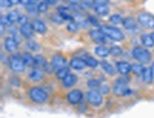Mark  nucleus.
<instances>
[{
	"label": "nucleus",
	"instance_id": "nucleus-9",
	"mask_svg": "<svg viewBox=\"0 0 154 118\" xmlns=\"http://www.w3.org/2000/svg\"><path fill=\"white\" fill-rule=\"evenodd\" d=\"M113 93L116 96H128V94H131V90L128 89V87H127V84L115 82L113 87Z\"/></svg>",
	"mask_w": 154,
	"mask_h": 118
},
{
	"label": "nucleus",
	"instance_id": "nucleus-12",
	"mask_svg": "<svg viewBox=\"0 0 154 118\" xmlns=\"http://www.w3.org/2000/svg\"><path fill=\"white\" fill-rule=\"evenodd\" d=\"M117 66V71L119 72V74L123 76H127L128 73L131 72V65L128 62H118L116 63Z\"/></svg>",
	"mask_w": 154,
	"mask_h": 118
},
{
	"label": "nucleus",
	"instance_id": "nucleus-14",
	"mask_svg": "<svg viewBox=\"0 0 154 118\" xmlns=\"http://www.w3.org/2000/svg\"><path fill=\"white\" fill-rule=\"evenodd\" d=\"M29 76L32 81H39L44 79V72L39 67L36 66L31 70Z\"/></svg>",
	"mask_w": 154,
	"mask_h": 118
},
{
	"label": "nucleus",
	"instance_id": "nucleus-41",
	"mask_svg": "<svg viewBox=\"0 0 154 118\" xmlns=\"http://www.w3.org/2000/svg\"><path fill=\"white\" fill-rule=\"evenodd\" d=\"M92 2L95 5H108L109 0H92Z\"/></svg>",
	"mask_w": 154,
	"mask_h": 118
},
{
	"label": "nucleus",
	"instance_id": "nucleus-23",
	"mask_svg": "<svg viewBox=\"0 0 154 118\" xmlns=\"http://www.w3.org/2000/svg\"><path fill=\"white\" fill-rule=\"evenodd\" d=\"M142 43L146 47H152L154 45V41L152 39V36L149 34L142 35Z\"/></svg>",
	"mask_w": 154,
	"mask_h": 118
},
{
	"label": "nucleus",
	"instance_id": "nucleus-42",
	"mask_svg": "<svg viewBox=\"0 0 154 118\" xmlns=\"http://www.w3.org/2000/svg\"><path fill=\"white\" fill-rule=\"evenodd\" d=\"M18 22L19 24H21V25H24V24L28 23V18H27V16L26 15H20L19 16V18H18Z\"/></svg>",
	"mask_w": 154,
	"mask_h": 118
},
{
	"label": "nucleus",
	"instance_id": "nucleus-1",
	"mask_svg": "<svg viewBox=\"0 0 154 118\" xmlns=\"http://www.w3.org/2000/svg\"><path fill=\"white\" fill-rule=\"evenodd\" d=\"M29 96L35 103H44L48 99V94L43 88L32 87L29 92Z\"/></svg>",
	"mask_w": 154,
	"mask_h": 118
},
{
	"label": "nucleus",
	"instance_id": "nucleus-47",
	"mask_svg": "<svg viewBox=\"0 0 154 118\" xmlns=\"http://www.w3.org/2000/svg\"><path fill=\"white\" fill-rule=\"evenodd\" d=\"M13 37L14 38V40L16 41V43H17V44L21 43V38H20V36H18V34H17V33H14Z\"/></svg>",
	"mask_w": 154,
	"mask_h": 118
},
{
	"label": "nucleus",
	"instance_id": "nucleus-22",
	"mask_svg": "<svg viewBox=\"0 0 154 118\" xmlns=\"http://www.w3.org/2000/svg\"><path fill=\"white\" fill-rule=\"evenodd\" d=\"M94 11L100 16H106L109 13V9L106 7V5H96L94 8Z\"/></svg>",
	"mask_w": 154,
	"mask_h": 118
},
{
	"label": "nucleus",
	"instance_id": "nucleus-44",
	"mask_svg": "<svg viewBox=\"0 0 154 118\" xmlns=\"http://www.w3.org/2000/svg\"><path fill=\"white\" fill-rule=\"evenodd\" d=\"M99 90H100V93H101V94H106L109 92V88L108 86H100L99 87Z\"/></svg>",
	"mask_w": 154,
	"mask_h": 118
},
{
	"label": "nucleus",
	"instance_id": "nucleus-7",
	"mask_svg": "<svg viewBox=\"0 0 154 118\" xmlns=\"http://www.w3.org/2000/svg\"><path fill=\"white\" fill-rule=\"evenodd\" d=\"M90 36L94 43L97 44H106L108 43V37L103 33L101 29H93L90 32Z\"/></svg>",
	"mask_w": 154,
	"mask_h": 118
},
{
	"label": "nucleus",
	"instance_id": "nucleus-15",
	"mask_svg": "<svg viewBox=\"0 0 154 118\" xmlns=\"http://www.w3.org/2000/svg\"><path fill=\"white\" fill-rule=\"evenodd\" d=\"M17 45H18V44L16 43V41L14 40V37H7L5 39L4 46L5 49L8 52H14L17 48Z\"/></svg>",
	"mask_w": 154,
	"mask_h": 118
},
{
	"label": "nucleus",
	"instance_id": "nucleus-38",
	"mask_svg": "<svg viewBox=\"0 0 154 118\" xmlns=\"http://www.w3.org/2000/svg\"><path fill=\"white\" fill-rule=\"evenodd\" d=\"M26 9L27 10L29 11V13H34L35 11L38 10V8H37V6H35V4L33 3H29L26 6Z\"/></svg>",
	"mask_w": 154,
	"mask_h": 118
},
{
	"label": "nucleus",
	"instance_id": "nucleus-35",
	"mask_svg": "<svg viewBox=\"0 0 154 118\" xmlns=\"http://www.w3.org/2000/svg\"><path fill=\"white\" fill-rule=\"evenodd\" d=\"M78 27H79L78 24H77L76 22H74V21H72L68 25L67 28H68V30L70 31V32H75L77 29H78Z\"/></svg>",
	"mask_w": 154,
	"mask_h": 118
},
{
	"label": "nucleus",
	"instance_id": "nucleus-13",
	"mask_svg": "<svg viewBox=\"0 0 154 118\" xmlns=\"http://www.w3.org/2000/svg\"><path fill=\"white\" fill-rule=\"evenodd\" d=\"M69 65L75 70H83L87 66V64L83 58H72L69 62Z\"/></svg>",
	"mask_w": 154,
	"mask_h": 118
},
{
	"label": "nucleus",
	"instance_id": "nucleus-19",
	"mask_svg": "<svg viewBox=\"0 0 154 118\" xmlns=\"http://www.w3.org/2000/svg\"><path fill=\"white\" fill-rule=\"evenodd\" d=\"M142 76H143V80L146 82V83H151L152 80H153V73H152V70L151 68H144V71H143V74H142Z\"/></svg>",
	"mask_w": 154,
	"mask_h": 118
},
{
	"label": "nucleus",
	"instance_id": "nucleus-29",
	"mask_svg": "<svg viewBox=\"0 0 154 118\" xmlns=\"http://www.w3.org/2000/svg\"><path fill=\"white\" fill-rule=\"evenodd\" d=\"M109 52L113 56H120L122 54V48L118 45H113L109 48Z\"/></svg>",
	"mask_w": 154,
	"mask_h": 118
},
{
	"label": "nucleus",
	"instance_id": "nucleus-25",
	"mask_svg": "<svg viewBox=\"0 0 154 118\" xmlns=\"http://www.w3.org/2000/svg\"><path fill=\"white\" fill-rule=\"evenodd\" d=\"M22 59H23V61L25 62L26 65H28V66L34 65V57H32L29 53L25 52L22 56Z\"/></svg>",
	"mask_w": 154,
	"mask_h": 118
},
{
	"label": "nucleus",
	"instance_id": "nucleus-37",
	"mask_svg": "<svg viewBox=\"0 0 154 118\" xmlns=\"http://www.w3.org/2000/svg\"><path fill=\"white\" fill-rule=\"evenodd\" d=\"M0 22H1V25H3L5 27H11V25H13V22H11L8 18V16L5 17V16L1 15V19H0Z\"/></svg>",
	"mask_w": 154,
	"mask_h": 118
},
{
	"label": "nucleus",
	"instance_id": "nucleus-51",
	"mask_svg": "<svg viewBox=\"0 0 154 118\" xmlns=\"http://www.w3.org/2000/svg\"><path fill=\"white\" fill-rule=\"evenodd\" d=\"M10 2L13 5H16V4L19 3V0H10Z\"/></svg>",
	"mask_w": 154,
	"mask_h": 118
},
{
	"label": "nucleus",
	"instance_id": "nucleus-8",
	"mask_svg": "<svg viewBox=\"0 0 154 118\" xmlns=\"http://www.w3.org/2000/svg\"><path fill=\"white\" fill-rule=\"evenodd\" d=\"M83 98V93L80 90H72L70 91L68 94H67V99L68 101L72 104V105H76L79 102H81V100Z\"/></svg>",
	"mask_w": 154,
	"mask_h": 118
},
{
	"label": "nucleus",
	"instance_id": "nucleus-36",
	"mask_svg": "<svg viewBox=\"0 0 154 118\" xmlns=\"http://www.w3.org/2000/svg\"><path fill=\"white\" fill-rule=\"evenodd\" d=\"M49 4H47L45 1H42V2H40L37 6V8H38V11L39 13H46L47 10H48V8H49Z\"/></svg>",
	"mask_w": 154,
	"mask_h": 118
},
{
	"label": "nucleus",
	"instance_id": "nucleus-11",
	"mask_svg": "<svg viewBox=\"0 0 154 118\" xmlns=\"http://www.w3.org/2000/svg\"><path fill=\"white\" fill-rule=\"evenodd\" d=\"M33 32L34 29L32 26V24H24V25H21L20 27V33L27 39H31L33 37Z\"/></svg>",
	"mask_w": 154,
	"mask_h": 118
},
{
	"label": "nucleus",
	"instance_id": "nucleus-53",
	"mask_svg": "<svg viewBox=\"0 0 154 118\" xmlns=\"http://www.w3.org/2000/svg\"><path fill=\"white\" fill-rule=\"evenodd\" d=\"M151 36H152V39H153V41H154V32L151 33Z\"/></svg>",
	"mask_w": 154,
	"mask_h": 118
},
{
	"label": "nucleus",
	"instance_id": "nucleus-6",
	"mask_svg": "<svg viewBox=\"0 0 154 118\" xmlns=\"http://www.w3.org/2000/svg\"><path fill=\"white\" fill-rule=\"evenodd\" d=\"M87 99L88 102L91 105L94 106V107H98L102 104L103 102V97L98 91L95 90H91L87 94Z\"/></svg>",
	"mask_w": 154,
	"mask_h": 118
},
{
	"label": "nucleus",
	"instance_id": "nucleus-39",
	"mask_svg": "<svg viewBox=\"0 0 154 118\" xmlns=\"http://www.w3.org/2000/svg\"><path fill=\"white\" fill-rule=\"evenodd\" d=\"M43 70L45 71L46 73H48V74H52L53 73V70H54V67L52 66V64L51 63H48L47 62L44 67H43Z\"/></svg>",
	"mask_w": 154,
	"mask_h": 118
},
{
	"label": "nucleus",
	"instance_id": "nucleus-17",
	"mask_svg": "<svg viewBox=\"0 0 154 118\" xmlns=\"http://www.w3.org/2000/svg\"><path fill=\"white\" fill-rule=\"evenodd\" d=\"M77 81V76L73 74H69L66 78L64 79H62L63 82V86L66 87V88H70L72 87Z\"/></svg>",
	"mask_w": 154,
	"mask_h": 118
},
{
	"label": "nucleus",
	"instance_id": "nucleus-50",
	"mask_svg": "<svg viewBox=\"0 0 154 118\" xmlns=\"http://www.w3.org/2000/svg\"><path fill=\"white\" fill-rule=\"evenodd\" d=\"M69 2L70 4H79L82 2V0H69Z\"/></svg>",
	"mask_w": 154,
	"mask_h": 118
},
{
	"label": "nucleus",
	"instance_id": "nucleus-48",
	"mask_svg": "<svg viewBox=\"0 0 154 118\" xmlns=\"http://www.w3.org/2000/svg\"><path fill=\"white\" fill-rule=\"evenodd\" d=\"M19 3L24 6H27L28 4L31 3V0H19Z\"/></svg>",
	"mask_w": 154,
	"mask_h": 118
},
{
	"label": "nucleus",
	"instance_id": "nucleus-26",
	"mask_svg": "<svg viewBox=\"0 0 154 118\" xmlns=\"http://www.w3.org/2000/svg\"><path fill=\"white\" fill-rule=\"evenodd\" d=\"M47 63V60L44 56L37 55L34 57V66L37 67H44V65Z\"/></svg>",
	"mask_w": 154,
	"mask_h": 118
},
{
	"label": "nucleus",
	"instance_id": "nucleus-40",
	"mask_svg": "<svg viewBox=\"0 0 154 118\" xmlns=\"http://www.w3.org/2000/svg\"><path fill=\"white\" fill-rule=\"evenodd\" d=\"M91 1H88V0H86V1H82L80 6H81V8L83 9H88V8H91Z\"/></svg>",
	"mask_w": 154,
	"mask_h": 118
},
{
	"label": "nucleus",
	"instance_id": "nucleus-24",
	"mask_svg": "<svg viewBox=\"0 0 154 118\" xmlns=\"http://www.w3.org/2000/svg\"><path fill=\"white\" fill-rule=\"evenodd\" d=\"M86 62V64L87 66L91 67V68H95L98 66V61L96 60L95 58H93L91 56H85L84 58H83Z\"/></svg>",
	"mask_w": 154,
	"mask_h": 118
},
{
	"label": "nucleus",
	"instance_id": "nucleus-4",
	"mask_svg": "<svg viewBox=\"0 0 154 118\" xmlns=\"http://www.w3.org/2000/svg\"><path fill=\"white\" fill-rule=\"evenodd\" d=\"M10 67L14 72H16V73H21L25 70L26 63L23 61L20 54L16 53V54H14L11 56V61H10Z\"/></svg>",
	"mask_w": 154,
	"mask_h": 118
},
{
	"label": "nucleus",
	"instance_id": "nucleus-3",
	"mask_svg": "<svg viewBox=\"0 0 154 118\" xmlns=\"http://www.w3.org/2000/svg\"><path fill=\"white\" fill-rule=\"evenodd\" d=\"M132 56L136 61H138L141 63H149L151 60V54L150 52L143 48L142 46H137L135 47L132 51Z\"/></svg>",
	"mask_w": 154,
	"mask_h": 118
},
{
	"label": "nucleus",
	"instance_id": "nucleus-2",
	"mask_svg": "<svg viewBox=\"0 0 154 118\" xmlns=\"http://www.w3.org/2000/svg\"><path fill=\"white\" fill-rule=\"evenodd\" d=\"M100 29L103 31V33L106 37L111 40L117 41V42H120V41L124 40V33L119 28L114 27H109V26H104L101 27Z\"/></svg>",
	"mask_w": 154,
	"mask_h": 118
},
{
	"label": "nucleus",
	"instance_id": "nucleus-30",
	"mask_svg": "<svg viewBox=\"0 0 154 118\" xmlns=\"http://www.w3.org/2000/svg\"><path fill=\"white\" fill-rule=\"evenodd\" d=\"M19 16L20 15H19L18 13H17V10H11V11H10L9 14H8V18L13 23H14L16 21H18Z\"/></svg>",
	"mask_w": 154,
	"mask_h": 118
},
{
	"label": "nucleus",
	"instance_id": "nucleus-45",
	"mask_svg": "<svg viewBox=\"0 0 154 118\" xmlns=\"http://www.w3.org/2000/svg\"><path fill=\"white\" fill-rule=\"evenodd\" d=\"M88 22H91L93 26H97V27H99V22L94 18L93 16H90L88 17Z\"/></svg>",
	"mask_w": 154,
	"mask_h": 118
},
{
	"label": "nucleus",
	"instance_id": "nucleus-21",
	"mask_svg": "<svg viewBox=\"0 0 154 118\" xmlns=\"http://www.w3.org/2000/svg\"><path fill=\"white\" fill-rule=\"evenodd\" d=\"M100 64H101V66L103 68V70L105 71V72L109 75V76H114L115 75V70L113 68V66L111 65V64H109L108 62L106 61H102L101 62H100Z\"/></svg>",
	"mask_w": 154,
	"mask_h": 118
},
{
	"label": "nucleus",
	"instance_id": "nucleus-20",
	"mask_svg": "<svg viewBox=\"0 0 154 118\" xmlns=\"http://www.w3.org/2000/svg\"><path fill=\"white\" fill-rule=\"evenodd\" d=\"M123 26L127 29H134L137 27V24H136V21L132 18V17H126V18L123 19Z\"/></svg>",
	"mask_w": 154,
	"mask_h": 118
},
{
	"label": "nucleus",
	"instance_id": "nucleus-28",
	"mask_svg": "<svg viewBox=\"0 0 154 118\" xmlns=\"http://www.w3.org/2000/svg\"><path fill=\"white\" fill-rule=\"evenodd\" d=\"M131 71H132V73L135 74L136 76H140V75L143 74L144 67L140 63H134L131 65Z\"/></svg>",
	"mask_w": 154,
	"mask_h": 118
},
{
	"label": "nucleus",
	"instance_id": "nucleus-46",
	"mask_svg": "<svg viewBox=\"0 0 154 118\" xmlns=\"http://www.w3.org/2000/svg\"><path fill=\"white\" fill-rule=\"evenodd\" d=\"M128 78H119V79H117V80H116V82H119V83H123V84H128Z\"/></svg>",
	"mask_w": 154,
	"mask_h": 118
},
{
	"label": "nucleus",
	"instance_id": "nucleus-49",
	"mask_svg": "<svg viewBox=\"0 0 154 118\" xmlns=\"http://www.w3.org/2000/svg\"><path fill=\"white\" fill-rule=\"evenodd\" d=\"M44 1L49 5H54L56 3V0H44Z\"/></svg>",
	"mask_w": 154,
	"mask_h": 118
},
{
	"label": "nucleus",
	"instance_id": "nucleus-16",
	"mask_svg": "<svg viewBox=\"0 0 154 118\" xmlns=\"http://www.w3.org/2000/svg\"><path fill=\"white\" fill-rule=\"evenodd\" d=\"M32 26L34 29L35 32H38L43 34L47 31V27L45 24L42 21H39V20H33L32 22Z\"/></svg>",
	"mask_w": 154,
	"mask_h": 118
},
{
	"label": "nucleus",
	"instance_id": "nucleus-34",
	"mask_svg": "<svg viewBox=\"0 0 154 118\" xmlns=\"http://www.w3.org/2000/svg\"><path fill=\"white\" fill-rule=\"evenodd\" d=\"M27 45L32 51H38L39 50V45L36 42H34V41H29V42H27Z\"/></svg>",
	"mask_w": 154,
	"mask_h": 118
},
{
	"label": "nucleus",
	"instance_id": "nucleus-27",
	"mask_svg": "<svg viewBox=\"0 0 154 118\" xmlns=\"http://www.w3.org/2000/svg\"><path fill=\"white\" fill-rule=\"evenodd\" d=\"M69 74V69L66 66V67H64V68H61V69L57 70L56 76L59 79H64Z\"/></svg>",
	"mask_w": 154,
	"mask_h": 118
},
{
	"label": "nucleus",
	"instance_id": "nucleus-52",
	"mask_svg": "<svg viewBox=\"0 0 154 118\" xmlns=\"http://www.w3.org/2000/svg\"><path fill=\"white\" fill-rule=\"evenodd\" d=\"M151 70H152V73H153V76H154V62H153L152 66H151Z\"/></svg>",
	"mask_w": 154,
	"mask_h": 118
},
{
	"label": "nucleus",
	"instance_id": "nucleus-10",
	"mask_svg": "<svg viewBox=\"0 0 154 118\" xmlns=\"http://www.w3.org/2000/svg\"><path fill=\"white\" fill-rule=\"evenodd\" d=\"M51 64L55 70H59L67 66V61L61 55H54L51 59Z\"/></svg>",
	"mask_w": 154,
	"mask_h": 118
},
{
	"label": "nucleus",
	"instance_id": "nucleus-18",
	"mask_svg": "<svg viewBox=\"0 0 154 118\" xmlns=\"http://www.w3.org/2000/svg\"><path fill=\"white\" fill-rule=\"evenodd\" d=\"M94 52H95V54L98 57H100V58H106L110 54L109 49L106 48V47L104 46V45H98V46H96L95 48H94Z\"/></svg>",
	"mask_w": 154,
	"mask_h": 118
},
{
	"label": "nucleus",
	"instance_id": "nucleus-5",
	"mask_svg": "<svg viewBox=\"0 0 154 118\" xmlns=\"http://www.w3.org/2000/svg\"><path fill=\"white\" fill-rule=\"evenodd\" d=\"M137 20L142 27L154 29V16L153 15L146 13H142L138 15Z\"/></svg>",
	"mask_w": 154,
	"mask_h": 118
},
{
	"label": "nucleus",
	"instance_id": "nucleus-31",
	"mask_svg": "<svg viewBox=\"0 0 154 118\" xmlns=\"http://www.w3.org/2000/svg\"><path fill=\"white\" fill-rule=\"evenodd\" d=\"M51 19L54 23H56V24H62L65 21L64 18H63V16L59 13H54V14H51Z\"/></svg>",
	"mask_w": 154,
	"mask_h": 118
},
{
	"label": "nucleus",
	"instance_id": "nucleus-32",
	"mask_svg": "<svg viewBox=\"0 0 154 118\" xmlns=\"http://www.w3.org/2000/svg\"><path fill=\"white\" fill-rule=\"evenodd\" d=\"M109 22L114 24V25H118V24H120L123 22V19L122 17L119 15V14H112L110 17H109Z\"/></svg>",
	"mask_w": 154,
	"mask_h": 118
},
{
	"label": "nucleus",
	"instance_id": "nucleus-33",
	"mask_svg": "<svg viewBox=\"0 0 154 118\" xmlns=\"http://www.w3.org/2000/svg\"><path fill=\"white\" fill-rule=\"evenodd\" d=\"M87 84L90 88H97V87H100V81L95 79H91L88 80Z\"/></svg>",
	"mask_w": 154,
	"mask_h": 118
},
{
	"label": "nucleus",
	"instance_id": "nucleus-43",
	"mask_svg": "<svg viewBox=\"0 0 154 118\" xmlns=\"http://www.w3.org/2000/svg\"><path fill=\"white\" fill-rule=\"evenodd\" d=\"M1 6L3 8H10L13 6V4L10 2V0H1Z\"/></svg>",
	"mask_w": 154,
	"mask_h": 118
}]
</instances>
